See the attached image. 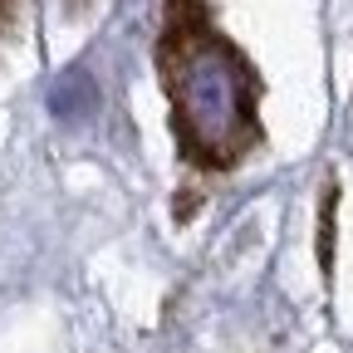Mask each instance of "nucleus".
Returning <instances> with one entry per match:
<instances>
[{"instance_id": "1", "label": "nucleus", "mask_w": 353, "mask_h": 353, "mask_svg": "<svg viewBox=\"0 0 353 353\" xmlns=\"http://www.w3.org/2000/svg\"><path fill=\"white\" fill-rule=\"evenodd\" d=\"M157 69L172 103L182 157L201 172H226L260 143V79L245 54L216 30L206 0H167Z\"/></svg>"}, {"instance_id": "2", "label": "nucleus", "mask_w": 353, "mask_h": 353, "mask_svg": "<svg viewBox=\"0 0 353 353\" xmlns=\"http://www.w3.org/2000/svg\"><path fill=\"white\" fill-rule=\"evenodd\" d=\"M94 103H99V94H94V79H88L83 69H69V74L50 88V108H54L59 118H88V113H94Z\"/></svg>"}, {"instance_id": "3", "label": "nucleus", "mask_w": 353, "mask_h": 353, "mask_svg": "<svg viewBox=\"0 0 353 353\" xmlns=\"http://www.w3.org/2000/svg\"><path fill=\"white\" fill-rule=\"evenodd\" d=\"M6 15H10V0H0V25H6Z\"/></svg>"}]
</instances>
